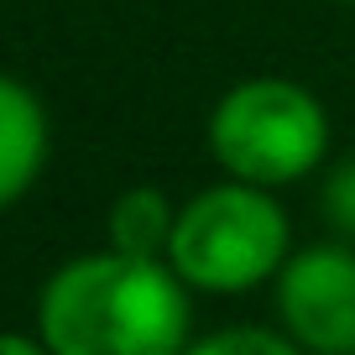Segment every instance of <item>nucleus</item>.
Returning <instances> with one entry per match:
<instances>
[{
  "label": "nucleus",
  "instance_id": "f257e3e1",
  "mask_svg": "<svg viewBox=\"0 0 355 355\" xmlns=\"http://www.w3.org/2000/svg\"><path fill=\"white\" fill-rule=\"evenodd\" d=\"M32 334L47 355H183L193 345V293L167 261L105 245L47 272Z\"/></svg>",
  "mask_w": 355,
  "mask_h": 355
},
{
  "label": "nucleus",
  "instance_id": "f03ea898",
  "mask_svg": "<svg viewBox=\"0 0 355 355\" xmlns=\"http://www.w3.org/2000/svg\"><path fill=\"white\" fill-rule=\"evenodd\" d=\"M293 251L298 245H293L288 204L266 189L220 178L178 204L167 266L183 277L189 293L241 298V293L272 288Z\"/></svg>",
  "mask_w": 355,
  "mask_h": 355
},
{
  "label": "nucleus",
  "instance_id": "7ed1b4c3",
  "mask_svg": "<svg viewBox=\"0 0 355 355\" xmlns=\"http://www.w3.org/2000/svg\"><path fill=\"white\" fill-rule=\"evenodd\" d=\"M329 110L309 84L282 73H256L230 84L204 121L214 167L235 183L282 193L329 162Z\"/></svg>",
  "mask_w": 355,
  "mask_h": 355
},
{
  "label": "nucleus",
  "instance_id": "20e7f679",
  "mask_svg": "<svg viewBox=\"0 0 355 355\" xmlns=\"http://www.w3.org/2000/svg\"><path fill=\"white\" fill-rule=\"evenodd\" d=\"M272 309L303 355H355V245H298L272 282Z\"/></svg>",
  "mask_w": 355,
  "mask_h": 355
},
{
  "label": "nucleus",
  "instance_id": "39448f33",
  "mask_svg": "<svg viewBox=\"0 0 355 355\" xmlns=\"http://www.w3.org/2000/svg\"><path fill=\"white\" fill-rule=\"evenodd\" d=\"M47 146H53L47 105L37 100L32 84H21L16 73H0V214L16 209L37 189L47 167Z\"/></svg>",
  "mask_w": 355,
  "mask_h": 355
},
{
  "label": "nucleus",
  "instance_id": "423d86ee",
  "mask_svg": "<svg viewBox=\"0 0 355 355\" xmlns=\"http://www.w3.org/2000/svg\"><path fill=\"white\" fill-rule=\"evenodd\" d=\"M178 225V204L152 183L121 189L105 209V245L121 256H146V261H167V241Z\"/></svg>",
  "mask_w": 355,
  "mask_h": 355
},
{
  "label": "nucleus",
  "instance_id": "0eeeda50",
  "mask_svg": "<svg viewBox=\"0 0 355 355\" xmlns=\"http://www.w3.org/2000/svg\"><path fill=\"white\" fill-rule=\"evenodd\" d=\"M183 355H303V350L282 329H266V324H225V329L193 334Z\"/></svg>",
  "mask_w": 355,
  "mask_h": 355
},
{
  "label": "nucleus",
  "instance_id": "6e6552de",
  "mask_svg": "<svg viewBox=\"0 0 355 355\" xmlns=\"http://www.w3.org/2000/svg\"><path fill=\"white\" fill-rule=\"evenodd\" d=\"M319 214L329 220L334 241L355 245V157L329 167V178H324V189H319Z\"/></svg>",
  "mask_w": 355,
  "mask_h": 355
},
{
  "label": "nucleus",
  "instance_id": "1a4fd4ad",
  "mask_svg": "<svg viewBox=\"0 0 355 355\" xmlns=\"http://www.w3.org/2000/svg\"><path fill=\"white\" fill-rule=\"evenodd\" d=\"M0 355H47V345L26 329H0Z\"/></svg>",
  "mask_w": 355,
  "mask_h": 355
},
{
  "label": "nucleus",
  "instance_id": "9d476101",
  "mask_svg": "<svg viewBox=\"0 0 355 355\" xmlns=\"http://www.w3.org/2000/svg\"><path fill=\"white\" fill-rule=\"evenodd\" d=\"M334 6H355V0H334Z\"/></svg>",
  "mask_w": 355,
  "mask_h": 355
}]
</instances>
